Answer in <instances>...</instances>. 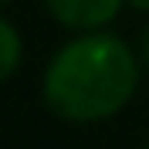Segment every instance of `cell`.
I'll return each instance as SVG.
<instances>
[{
	"label": "cell",
	"instance_id": "1",
	"mask_svg": "<svg viewBox=\"0 0 149 149\" xmlns=\"http://www.w3.org/2000/svg\"><path fill=\"white\" fill-rule=\"evenodd\" d=\"M139 61L115 34L68 41L44 71V102L68 122H102L132 98Z\"/></svg>",
	"mask_w": 149,
	"mask_h": 149
},
{
	"label": "cell",
	"instance_id": "2",
	"mask_svg": "<svg viewBox=\"0 0 149 149\" xmlns=\"http://www.w3.org/2000/svg\"><path fill=\"white\" fill-rule=\"evenodd\" d=\"M51 17L74 31H95L119 14L122 0H44Z\"/></svg>",
	"mask_w": 149,
	"mask_h": 149
},
{
	"label": "cell",
	"instance_id": "3",
	"mask_svg": "<svg viewBox=\"0 0 149 149\" xmlns=\"http://www.w3.org/2000/svg\"><path fill=\"white\" fill-rule=\"evenodd\" d=\"M20 51H24V47H20V37H17V31H14V24H7V20L0 17V81L17 71Z\"/></svg>",
	"mask_w": 149,
	"mask_h": 149
},
{
	"label": "cell",
	"instance_id": "4",
	"mask_svg": "<svg viewBox=\"0 0 149 149\" xmlns=\"http://www.w3.org/2000/svg\"><path fill=\"white\" fill-rule=\"evenodd\" d=\"M142 58H146V65H149V27L142 31Z\"/></svg>",
	"mask_w": 149,
	"mask_h": 149
},
{
	"label": "cell",
	"instance_id": "5",
	"mask_svg": "<svg viewBox=\"0 0 149 149\" xmlns=\"http://www.w3.org/2000/svg\"><path fill=\"white\" fill-rule=\"evenodd\" d=\"M132 7H139V10H149V0H129Z\"/></svg>",
	"mask_w": 149,
	"mask_h": 149
}]
</instances>
